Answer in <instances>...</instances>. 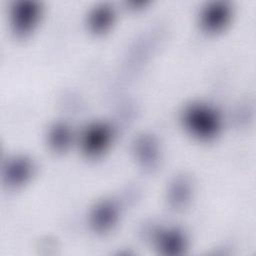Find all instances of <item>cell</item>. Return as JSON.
I'll return each instance as SVG.
<instances>
[{"label": "cell", "instance_id": "obj_1", "mask_svg": "<svg viewBox=\"0 0 256 256\" xmlns=\"http://www.w3.org/2000/svg\"><path fill=\"white\" fill-rule=\"evenodd\" d=\"M196 113L190 114L189 123L191 127L200 135H210L211 131L214 130L215 119L212 115H209L208 111H195ZM191 128V129H192Z\"/></svg>", "mask_w": 256, "mask_h": 256}]
</instances>
